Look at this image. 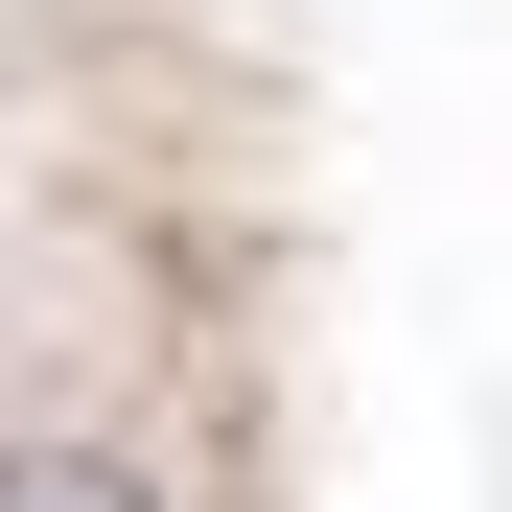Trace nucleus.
I'll return each mask as SVG.
<instances>
[{"instance_id":"1","label":"nucleus","mask_w":512,"mask_h":512,"mask_svg":"<svg viewBox=\"0 0 512 512\" xmlns=\"http://www.w3.org/2000/svg\"><path fill=\"white\" fill-rule=\"evenodd\" d=\"M0 512H163V466L94 443V419H24V443H0Z\"/></svg>"}]
</instances>
